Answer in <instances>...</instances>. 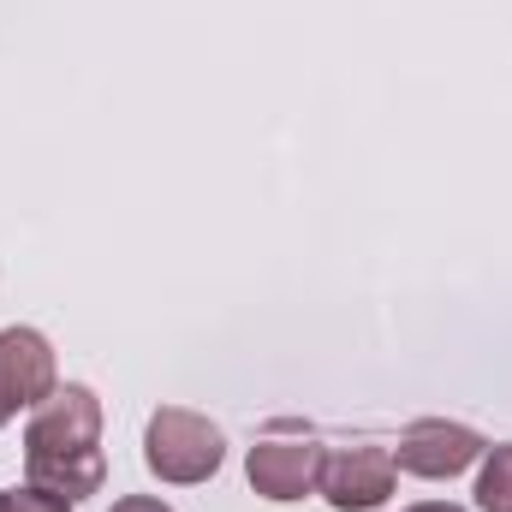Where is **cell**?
Returning <instances> with one entry per match:
<instances>
[{
	"label": "cell",
	"instance_id": "2",
	"mask_svg": "<svg viewBox=\"0 0 512 512\" xmlns=\"http://www.w3.org/2000/svg\"><path fill=\"white\" fill-rule=\"evenodd\" d=\"M227 459V441L209 417L185 411V405H161L143 429V465L161 477V483H209Z\"/></svg>",
	"mask_w": 512,
	"mask_h": 512
},
{
	"label": "cell",
	"instance_id": "1",
	"mask_svg": "<svg viewBox=\"0 0 512 512\" xmlns=\"http://www.w3.org/2000/svg\"><path fill=\"white\" fill-rule=\"evenodd\" d=\"M102 399L90 387H54L30 429H24V471L36 489L48 495H66V501H84L102 489L108 477V459H102Z\"/></svg>",
	"mask_w": 512,
	"mask_h": 512
},
{
	"label": "cell",
	"instance_id": "10",
	"mask_svg": "<svg viewBox=\"0 0 512 512\" xmlns=\"http://www.w3.org/2000/svg\"><path fill=\"white\" fill-rule=\"evenodd\" d=\"M405 512H465V507H453V501H423V507H405Z\"/></svg>",
	"mask_w": 512,
	"mask_h": 512
},
{
	"label": "cell",
	"instance_id": "9",
	"mask_svg": "<svg viewBox=\"0 0 512 512\" xmlns=\"http://www.w3.org/2000/svg\"><path fill=\"white\" fill-rule=\"evenodd\" d=\"M114 512H173V507L155 501V495H126V501H114Z\"/></svg>",
	"mask_w": 512,
	"mask_h": 512
},
{
	"label": "cell",
	"instance_id": "6",
	"mask_svg": "<svg viewBox=\"0 0 512 512\" xmlns=\"http://www.w3.org/2000/svg\"><path fill=\"white\" fill-rule=\"evenodd\" d=\"M245 477L262 501H304L322 477V447L316 441H256Z\"/></svg>",
	"mask_w": 512,
	"mask_h": 512
},
{
	"label": "cell",
	"instance_id": "4",
	"mask_svg": "<svg viewBox=\"0 0 512 512\" xmlns=\"http://www.w3.org/2000/svg\"><path fill=\"white\" fill-rule=\"evenodd\" d=\"M54 387H60V376H54V346L36 328H6L0 334V429L18 411H36Z\"/></svg>",
	"mask_w": 512,
	"mask_h": 512
},
{
	"label": "cell",
	"instance_id": "5",
	"mask_svg": "<svg viewBox=\"0 0 512 512\" xmlns=\"http://www.w3.org/2000/svg\"><path fill=\"white\" fill-rule=\"evenodd\" d=\"M393 477H399V465H393L387 447H346V453H322L316 489H322L328 507L370 512V507H382L387 495H393Z\"/></svg>",
	"mask_w": 512,
	"mask_h": 512
},
{
	"label": "cell",
	"instance_id": "8",
	"mask_svg": "<svg viewBox=\"0 0 512 512\" xmlns=\"http://www.w3.org/2000/svg\"><path fill=\"white\" fill-rule=\"evenodd\" d=\"M0 512H72L66 495H48V489H36V483H24V489H0Z\"/></svg>",
	"mask_w": 512,
	"mask_h": 512
},
{
	"label": "cell",
	"instance_id": "3",
	"mask_svg": "<svg viewBox=\"0 0 512 512\" xmlns=\"http://www.w3.org/2000/svg\"><path fill=\"white\" fill-rule=\"evenodd\" d=\"M483 453H489V447H483V435H477V429H465V423H447V417H423V423H411V429L399 435V447H393V465H399V471H411V477H429V483H441V477H459V471H471Z\"/></svg>",
	"mask_w": 512,
	"mask_h": 512
},
{
	"label": "cell",
	"instance_id": "7",
	"mask_svg": "<svg viewBox=\"0 0 512 512\" xmlns=\"http://www.w3.org/2000/svg\"><path fill=\"white\" fill-rule=\"evenodd\" d=\"M477 507L483 512H512V447H489L483 477H477Z\"/></svg>",
	"mask_w": 512,
	"mask_h": 512
}]
</instances>
